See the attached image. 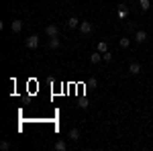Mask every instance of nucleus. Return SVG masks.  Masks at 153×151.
I'll list each match as a JSON object with an SVG mask.
<instances>
[{
  "mask_svg": "<svg viewBox=\"0 0 153 151\" xmlns=\"http://www.w3.org/2000/svg\"><path fill=\"white\" fill-rule=\"evenodd\" d=\"M0 149H2V151H8V149H10V143H8V141H2V143H0Z\"/></svg>",
  "mask_w": 153,
  "mask_h": 151,
  "instance_id": "17",
  "label": "nucleus"
},
{
  "mask_svg": "<svg viewBox=\"0 0 153 151\" xmlns=\"http://www.w3.org/2000/svg\"><path fill=\"white\" fill-rule=\"evenodd\" d=\"M102 61H106V63H110V61H112V53H110V51H106V53H102Z\"/></svg>",
  "mask_w": 153,
  "mask_h": 151,
  "instance_id": "15",
  "label": "nucleus"
},
{
  "mask_svg": "<svg viewBox=\"0 0 153 151\" xmlns=\"http://www.w3.org/2000/svg\"><path fill=\"white\" fill-rule=\"evenodd\" d=\"M70 139L71 141H80V131H78V129H71L70 131Z\"/></svg>",
  "mask_w": 153,
  "mask_h": 151,
  "instance_id": "11",
  "label": "nucleus"
},
{
  "mask_svg": "<svg viewBox=\"0 0 153 151\" xmlns=\"http://www.w3.org/2000/svg\"><path fill=\"white\" fill-rule=\"evenodd\" d=\"M135 41L137 43H145L147 41V33L145 31H135Z\"/></svg>",
  "mask_w": 153,
  "mask_h": 151,
  "instance_id": "5",
  "label": "nucleus"
},
{
  "mask_svg": "<svg viewBox=\"0 0 153 151\" xmlns=\"http://www.w3.org/2000/svg\"><path fill=\"white\" fill-rule=\"evenodd\" d=\"M129 14V8H125L123 4H120V8H118V16H127Z\"/></svg>",
  "mask_w": 153,
  "mask_h": 151,
  "instance_id": "16",
  "label": "nucleus"
},
{
  "mask_svg": "<svg viewBox=\"0 0 153 151\" xmlns=\"http://www.w3.org/2000/svg\"><path fill=\"white\" fill-rule=\"evenodd\" d=\"M98 51H100V53H106V51H108V43H106V41H100V43H98Z\"/></svg>",
  "mask_w": 153,
  "mask_h": 151,
  "instance_id": "13",
  "label": "nucleus"
},
{
  "mask_svg": "<svg viewBox=\"0 0 153 151\" xmlns=\"http://www.w3.org/2000/svg\"><path fill=\"white\" fill-rule=\"evenodd\" d=\"M129 74H133V76H137V74H141V63H137V61H133L129 65Z\"/></svg>",
  "mask_w": 153,
  "mask_h": 151,
  "instance_id": "4",
  "label": "nucleus"
},
{
  "mask_svg": "<svg viewBox=\"0 0 153 151\" xmlns=\"http://www.w3.org/2000/svg\"><path fill=\"white\" fill-rule=\"evenodd\" d=\"M23 31V21H12V33H21Z\"/></svg>",
  "mask_w": 153,
  "mask_h": 151,
  "instance_id": "7",
  "label": "nucleus"
},
{
  "mask_svg": "<svg viewBox=\"0 0 153 151\" xmlns=\"http://www.w3.org/2000/svg\"><path fill=\"white\" fill-rule=\"evenodd\" d=\"M25 45L29 47V49H37V47H39V37H37V35H31L27 41H25Z\"/></svg>",
  "mask_w": 153,
  "mask_h": 151,
  "instance_id": "2",
  "label": "nucleus"
},
{
  "mask_svg": "<svg viewBox=\"0 0 153 151\" xmlns=\"http://www.w3.org/2000/svg\"><path fill=\"white\" fill-rule=\"evenodd\" d=\"M90 61H92V63H100V61H102V53H100V51L92 53V55H90Z\"/></svg>",
  "mask_w": 153,
  "mask_h": 151,
  "instance_id": "8",
  "label": "nucleus"
},
{
  "mask_svg": "<svg viewBox=\"0 0 153 151\" xmlns=\"http://www.w3.org/2000/svg\"><path fill=\"white\" fill-rule=\"evenodd\" d=\"M118 45H120V49H129V45H131V39H129V37H123V39L118 41Z\"/></svg>",
  "mask_w": 153,
  "mask_h": 151,
  "instance_id": "9",
  "label": "nucleus"
},
{
  "mask_svg": "<svg viewBox=\"0 0 153 151\" xmlns=\"http://www.w3.org/2000/svg\"><path fill=\"white\" fill-rule=\"evenodd\" d=\"M49 47H51V49H57V47H59V37H51V41H49Z\"/></svg>",
  "mask_w": 153,
  "mask_h": 151,
  "instance_id": "12",
  "label": "nucleus"
},
{
  "mask_svg": "<svg viewBox=\"0 0 153 151\" xmlns=\"http://www.w3.org/2000/svg\"><path fill=\"white\" fill-rule=\"evenodd\" d=\"M59 33V29H57V25H49V27H45V35L51 39V37H57Z\"/></svg>",
  "mask_w": 153,
  "mask_h": 151,
  "instance_id": "3",
  "label": "nucleus"
},
{
  "mask_svg": "<svg viewBox=\"0 0 153 151\" xmlns=\"http://www.w3.org/2000/svg\"><path fill=\"white\" fill-rule=\"evenodd\" d=\"M92 29H94V27H92V23H90V21H82V23H80V33H82V35L92 33Z\"/></svg>",
  "mask_w": 153,
  "mask_h": 151,
  "instance_id": "1",
  "label": "nucleus"
},
{
  "mask_svg": "<svg viewBox=\"0 0 153 151\" xmlns=\"http://www.w3.org/2000/svg\"><path fill=\"white\" fill-rule=\"evenodd\" d=\"M55 149H57V151H65V149H68L65 141H57V143H55Z\"/></svg>",
  "mask_w": 153,
  "mask_h": 151,
  "instance_id": "14",
  "label": "nucleus"
},
{
  "mask_svg": "<svg viewBox=\"0 0 153 151\" xmlns=\"http://www.w3.org/2000/svg\"><path fill=\"white\" fill-rule=\"evenodd\" d=\"M139 6H141L143 12H147L149 8H151V2H149V0H139Z\"/></svg>",
  "mask_w": 153,
  "mask_h": 151,
  "instance_id": "10",
  "label": "nucleus"
},
{
  "mask_svg": "<svg viewBox=\"0 0 153 151\" xmlns=\"http://www.w3.org/2000/svg\"><path fill=\"white\" fill-rule=\"evenodd\" d=\"M80 106H82V108H88L90 104H88V100H80Z\"/></svg>",
  "mask_w": 153,
  "mask_h": 151,
  "instance_id": "18",
  "label": "nucleus"
},
{
  "mask_svg": "<svg viewBox=\"0 0 153 151\" xmlns=\"http://www.w3.org/2000/svg\"><path fill=\"white\" fill-rule=\"evenodd\" d=\"M80 23H82V21H78V19H76V16H71V19H68V27H70V29H78V27H80Z\"/></svg>",
  "mask_w": 153,
  "mask_h": 151,
  "instance_id": "6",
  "label": "nucleus"
}]
</instances>
